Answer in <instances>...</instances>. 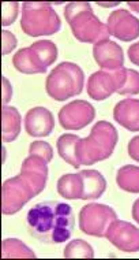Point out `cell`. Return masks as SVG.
Listing matches in <instances>:
<instances>
[{
	"label": "cell",
	"mask_w": 139,
	"mask_h": 260,
	"mask_svg": "<svg viewBox=\"0 0 139 260\" xmlns=\"http://www.w3.org/2000/svg\"><path fill=\"white\" fill-rule=\"evenodd\" d=\"M55 127L54 114L45 107L29 110L25 117V130L32 137H47Z\"/></svg>",
	"instance_id": "4fadbf2b"
},
{
	"label": "cell",
	"mask_w": 139,
	"mask_h": 260,
	"mask_svg": "<svg viewBox=\"0 0 139 260\" xmlns=\"http://www.w3.org/2000/svg\"><path fill=\"white\" fill-rule=\"evenodd\" d=\"M68 25L71 26L74 37L81 43L97 44L100 41L108 40V37L111 36L107 25L100 21L93 10L78 14Z\"/></svg>",
	"instance_id": "52a82bcc"
},
{
	"label": "cell",
	"mask_w": 139,
	"mask_h": 260,
	"mask_svg": "<svg viewBox=\"0 0 139 260\" xmlns=\"http://www.w3.org/2000/svg\"><path fill=\"white\" fill-rule=\"evenodd\" d=\"M19 3L11 2V3H3V15H2V23L3 26H9L14 21L18 18Z\"/></svg>",
	"instance_id": "83f0119b"
},
{
	"label": "cell",
	"mask_w": 139,
	"mask_h": 260,
	"mask_svg": "<svg viewBox=\"0 0 139 260\" xmlns=\"http://www.w3.org/2000/svg\"><path fill=\"white\" fill-rule=\"evenodd\" d=\"M83 178V194L81 200H97L107 189V181L97 170L81 171Z\"/></svg>",
	"instance_id": "ac0fdd59"
},
{
	"label": "cell",
	"mask_w": 139,
	"mask_h": 260,
	"mask_svg": "<svg viewBox=\"0 0 139 260\" xmlns=\"http://www.w3.org/2000/svg\"><path fill=\"white\" fill-rule=\"evenodd\" d=\"M21 177L30 185L34 194H40L48 181V165L42 157L29 155L21 167Z\"/></svg>",
	"instance_id": "8fae6325"
},
{
	"label": "cell",
	"mask_w": 139,
	"mask_h": 260,
	"mask_svg": "<svg viewBox=\"0 0 139 260\" xmlns=\"http://www.w3.org/2000/svg\"><path fill=\"white\" fill-rule=\"evenodd\" d=\"M109 35L121 41H132L139 37V19L128 10H115L108 18Z\"/></svg>",
	"instance_id": "30bf717a"
},
{
	"label": "cell",
	"mask_w": 139,
	"mask_h": 260,
	"mask_svg": "<svg viewBox=\"0 0 139 260\" xmlns=\"http://www.w3.org/2000/svg\"><path fill=\"white\" fill-rule=\"evenodd\" d=\"M29 155H37L50 163L54 157V149L47 141H33L29 147Z\"/></svg>",
	"instance_id": "484cf974"
},
{
	"label": "cell",
	"mask_w": 139,
	"mask_h": 260,
	"mask_svg": "<svg viewBox=\"0 0 139 260\" xmlns=\"http://www.w3.org/2000/svg\"><path fill=\"white\" fill-rule=\"evenodd\" d=\"M3 36V48H2V54L7 55L10 52H13L14 48L17 47V37L14 36L13 33L9 30L2 31Z\"/></svg>",
	"instance_id": "f1b7e54d"
},
{
	"label": "cell",
	"mask_w": 139,
	"mask_h": 260,
	"mask_svg": "<svg viewBox=\"0 0 139 260\" xmlns=\"http://www.w3.org/2000/svg\"><path fill=\"white\" fill-rule=\"evenodd\" d=\"M30 48L38 56L40 62L48 69L58 59V47L50 40H40L33 43Z\"/></svg>",
	"instance_id": "cb8c5ba5"
},
{
	"label": "cell",
	"mask_w": 139,
	"mask_h": 260,
	"mask_svg": "<svg viewBox=\"0 0 139 260\" xmlns=\"http://www.w3.org/2000/svg\"><path fill=\"white\" fill-rule=\"evenodd\" d=\"M63 256L66 259H93L95 251L89 242H86L85 240H81V238H76L66 245Z\"/></svg>",
	"instance_id": "603a6c76"
},
{
	"label": "cell",
	"mask_w": 139,
	"mask_h": 260,
	"mask_svg": "<svg viewBox=\"0 0 139 260\" xmlns=\"http://www.w3.org/2000/svg\"><path fill=\"white\" fill-rule=\"evenodd\" d=\"M127 5H128V7H130L132 11L139 14V2H128Z\"/></svg>",
	"instance_id": "836d02e7"
},
{
	"label": "cell",
	"mask_w": 139,
	"mask_h": 260,
	"mask_svg": "<svg viewBox=\"0 0 139 260\" xmlns=\"http://www.w3.org/2000/svg\"><path fill=\"white\" fill-rule=\"evenodd\" d=\"M5 159H6V148L3 147V161H5Z\"/></svg>",
	"instance_id": "d590c367"
},
{
	"label": "cell",
	"mask_w": 139,
	"mask_h": 260,
	"mask_svg": "<svg viewBox=\"0 0 139 260\" xmlns=\"http://www.w3.org/2000/svg\"><path fill=\"white\" fill-rule=\"evenodd\" d=\"M117 219L113 208L105 204L91 203L79 212V229L82 233L93 237H105L109 226Z\"/></svg>",
	"instance_id": "5b68a950"
},
{
	"label": "cell",
	"mask_w": 139,
	"mask_h": 260,
	"mask_svg": "<svg viewBox=\"0 0 139 260\" xmlns=\"http://www.w3.org/2000/svg\"><path fill=\"white\" fill-rule=\"evenodd\" d=\"M95 107L85 100H74L59 111V122L66 130H81L93 122Z\"/></svg>",
	"instance_id": "ba28073f"
},
{
	"label": "cell",
	"mask_w": 139,
	"mask_h": 260,
	"mask_svg": "<svg viewBox=\"0 0 139 260\" xmlns=\"http://www.w3.org/2000/svg\"><path fill=\"white\" fill-rule=\"evenodd\" d=\"M2 253L5 259H34L36 253L17 238H6L2 242Z\"/></svg>",
	"instance_id": "7402d4cb"
},
{
	"label": "cell",
	"mask_w": 139,
	"mask_h": 260,
	"mask_svg": "<svg viewBox=\"0 0 139 260\" xmlns=\"http://www.w3.org/2000/svg\"><path fill=\"white\" fill-rule=\"evenodd\" d=\"M105 237L119 251H139V229L126 220H113Z\"/></svg>",
	"instance_id": "9c48e42d"
},
{
	"label": "cell",
	"mask_w": 139,
	"mask_h": 260,
	"mask_svg": "<svg viewBox=\"0 0 139 260\" xmlns=\"http://www.w3.org/2000/svg\"><path fill=\"white\" fill-rule=\"evenodd\" d=\"M132 218L136 223H139V199H136L132 204Z\"/></svg>",
	"instance_id": "d6a6232c"
},
{
	"label": "cell",
	"mask_w": 139,
	"mask_h": 260,
	"mask_svg": "<svg viewBox=\"0 0 139 260\" xmlns=\"http://www.w3.org/2000/svg\"><path fill=\"white\" fill-rule=\"evenodd\" d=\"M89 10H91L90 3H86V2H72V3H68L66 6V9H64V18L70 23L78 14L83 13V11H89Z\"/></svg>",
	"instance_id": "4316f807"
},
{
	"label": "cell",
	"mask_w": 139,
	"mask_h": 260,
	"mask_svg": "<svg viewBox=\"0 0 139 260\" xmlns=\"http://www.w3.org/2000/svg\"><path fill=\"white\" fill-rule=\"evenodd\" d=\"M58 192L67 200H81L83 194V178L81 173L60 177L58 181Z\"/></svg>",
	"instance_id": "d6986e66"
},
{
	"label": "cell",
	"mask_w": 139,
	"mask_h": 260,
	"mask_svg": "<svg viewBox=\"0 0 139 260\" xmlns=\"http://www.w3.org/2000/svg\"><path fill=\"white\" fill-rule=\"evenodd\" d=\"M117 93L128 94V96H134V94L139 93V73L136 70L127 69L126 84Z\"/></svg>",
	"instance_id": "d4e9b609"
},
{
	"label": "cell",
	"mask_w": 139,
	"mask_h": 260,
	"mask_svg": "<svg viewBox=\"0 0 139 260\" xmlns=\"http://www.w3.org/2000/svg\"><path fill=\"white\" fill-rule=\"evenodd\" d=\"M116 184L121 190L130 193H139V167L127 165L116 173Z\"/></svg>",
	"instance_id": "44dd1931"
},
{
	"label": "cell",
	"mask_w": 139,
	"mask_h": 260,
	"mask_svg": "<svg viewBox=\"0 0 139 260\" xmlns=\"http://www.w3.org/2000/svg\"><path fill=\"white\" fill-rule=\"evenodd\" d=\"M117 140V130L112 123L107 121L97 122L91 127L90 135L81 139L76 144V152L81 165L90 166L108 159L112 155Z\"/></svg>",
	"instance_id": "7a4b0ae2"
},
{
	"label": "cell",
	"mask_w": 139,
	"mask_h": 260,
	"mask_svg": "<svg viewBox=\"0 0 139 260\" xmlns=\"http://www.w3.org/2000/svg\"><path fill=\"white\" fill-rule=\"evenodd\" d=\"M93 56L103 70H116L124 64V54L121 47L115 41H100L93 47Z\"/></svg>",
	"instance_id": "7c38bea8"
},
{
	"label": "cell",
	"mask_w": 139,
	"mask_h": 260,
	"mask_svg": "<svg viewBox=\"0 0 139 260\" xmlns=\"http://www.w3.org/2000/svg\"><path fill=\"white\" fill-rule=\"evenodd\" d=\"M79 140L81 139L76 135L66 133V135L60 136L56 143V148H58L60 157L75 169L81 166V161L78 159V152H76V144Z\"/></svg>",
	"instance_id": "ffe728a7"
},
{
	"label": "cell",
	"mask_w": 139,
	"mask_h": 260,
	"mask_svg": "<svg viewBox=\"0 0 139 260\" xmlns=\"http://www.w3.org/2000/svg\"><path fill=\"white\" fill-rule=\"evenodd\" d=\"M99 6L108 9V7H116V6H119V3H99Z\"/></svg>",
	"instance_id": "e575fe53"
},
{
	"label": "cell",
	"mask_w": 139,
	"mask_h": 260,
	"mask_svg": "<svg viewBox=\"0 0 139 260\" xmlns=\"http://www.w3.org/2000/svg\"><path fill=\"white\" fill-rule=\"evenodd\" d=\"M117 92L116 82L109 70L93 73L87 80V93L93 100L103 102Z\"/></svg>",
	"instance_id": "5bb4252c"
},
{
	"label": "cell",
	"mask_w": 139,
	"mask_h": 260,
	"mask_svg": "<svg viewBox=\"0 0 139 260\" xmlns=\"http://www.w3.org/2000/svg\"><path fill=\"white\" fill-rule=\"evenodd\" d=\"M21 133V114L15 107L3 106L2 108V139L5 143H13Z\"/></svg>",
	"instance_id": "e0dca14e"
},
{
	"label": "cell",
	"mask_w": 139,
	"mask_h": 260,
	"mask_svg": "<svg viewBox=\"0 0 139 260\" xmlns=\"http://www.w3.org/2000/svg\"><path fill=\"white\" fill-rule=\"evenodd\" d=\"M34 196L32 186L21 175L9 178L2 186V212L5 215H14Z\"/></svg>",
	"instance_id": "8992f818"
},
{
	"label": "cell",
	"mask_w": 139,
	"mask_h": 260,
	"mask_svg": "<svg viewBox=\"0 0 139 260\" xmlns=\"http://www.w3.org/2000/svg\"><path fill=\"white\" fill-rule=\"evenodd\" d=\"M27 232L38 241L50 245L70 240L75 228L72 207L62 202H41L33 206L26 216Z\"/></svg>",
	"instance_id": "6da1fadb"
},
{
	"label": "cell",
	"mask_w": 139,
	"mask_h": 260,
	"mask_svg": "<svg viewBox=\"0 0 139 260\" xmlns=\"http://www.w3.org/2000/svg\"><path fill=\"white\" fill-rule=\"evenodd\" d=\"M83 70L75 63L62 62L47 77L45 89L54 100L64 102L81 93L83 90Z\"/></svg>",
	"instance_id": "3957f363"
},
{
	"label": "cell",
	"mask_w": 139,
	"mask_h": 260,
	"mask_svg": "<svg viewBox=\"0 0 139 260\" xmlns=\"http://www.w3.org/2000/svg\"><path fill=\"white\" fill-rule=\"evenodd\" d=\"M128 58H130V60L134 64L139 66V41L130 45V48H128Z\"/></svg>",
	"instance_id": "1f68e13d"
},
{
	"label": "cell",
	"mask_w": 139,
	"mask_h": 260,
	"mask_svg": "<svg viewBox=\"0 0 139 260\" xmlns=\"http://www.w3.org/2000/svg\"><path fill=\"white\" fill-rule=\"evenodd\" d=\"M14 68L19 73L23 74H44L47 72V68L40 62V59L30 47L19 50L13 58Z\"/></svg>",
	"instance_id": "2e32d148"
},
{
	"label": "cell",
	"mask_w": 139,
	"mask_h": 260,
	"mask_svg": "<svg viewBox=\"0 0 139 260\" xmlns=\"http://www.w3.org/2000/svg\"><path fill=\"white\" fill-rule=\"evenodd\" d=\"M2 84H3V106H7L11 98H13V86L10 84V81L6 77H2Z\"/></svg>",
	"instance_id": "4dcf8cb0"
},
{
	"label": "cell",
	"mask_w": 139,
	"mask_h": 260,
	"mask_svg": "<svg viewBox=\"0 0 139 260\" xmlns=\"http://www.w3.org/2000/svg\"><path fill=\"white\" fill-rule=\"evenodd\" d=\"M115 121L130 132H139V100L124 99L113 108Z\"/></svg>",
	"instance_id": "9a60e30c"
},
{
	"label": "cell",
	"mask_w": 139,
	"mask_h": 260,
	"mask_svg": "<svg viewBox=\"0 0 139 260\" xmlns=\"http://www.w3.org/2000/svg\"><path fill=\"white\" fill-rule=\"evenodd\" d=\"M62 22L51 3L26 2L22 5L21 27L27 36H51L60 30Z\"/></svg>",
	"instance_id": "277c9868"
},
{
	"label": "cell",
	"mask_w": 139,
	"mask_h": 260,
	"mask_svg": "<svg viewBox=\"0 0 139 260\" xmlns=\"http://www.w3.org/2000/svg\"><path fill=\"white\" fill-rule=\"evenodd\" d=\"M128 155L132 160L139 163V136H135L131 139L128 144Z\"/></svg>",
	"instance_id": "f546056e"
}]
</instances>
